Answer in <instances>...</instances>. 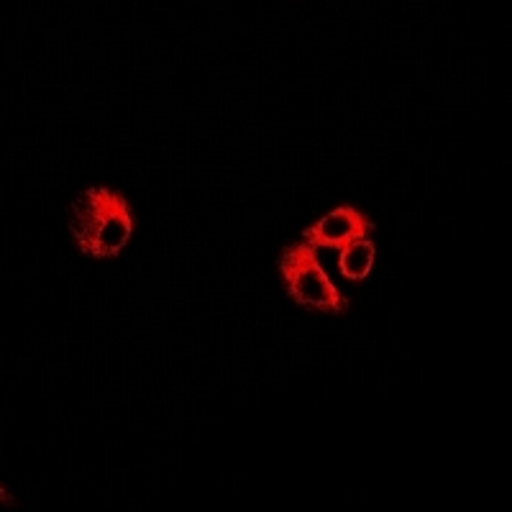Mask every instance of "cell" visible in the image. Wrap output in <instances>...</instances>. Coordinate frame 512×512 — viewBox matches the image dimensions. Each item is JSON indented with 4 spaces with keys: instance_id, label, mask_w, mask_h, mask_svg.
<instances>
[{
    "instance_id": "cell-1",
    "label": "cell",
    "mask_w": 512,
    "mask_h": 512,
    "mask_svg": "<svg viewBox=\"0 0 512 512\" xmlns=\"http://www.w3.org/2000/svg\"><path fill=\"white\" fill-rule=\"evenodd\" d=\"M67 226L82 254L113 259L134 236V210L126 195L111 187H88L67 210Z\"/></svg>"
},
{
    "instance_id": "cell-2",
    "label": "cell",
    "mask_w": 512,
    "mask_h": 512,
    "mask_svg": "<svg viewBox=\"0 0 512 512\" xmlns=\"http://www.w3.org/2000/svg\"><path fill=\"white\" fill-rule=\"evenodd\" d=\"M277 264L287 295L295 305L333 315H344L349 310V297H344V292L333 285L313 246L295 241L282 249Z\"/></svg>"
},
{
    "instance_id": "cell-3",
    "label": "cell",
    "mask_w": 512,
    "mask_h": 512,
    "mask_svg": "<svg viewBox=\"0 0 512 512\" xmlns=\"http://www.w3.org/2000/svg\"><path fill=\"white\" fill-rule=\"evenodd\" d=\"M374 231V221L364 216L354 205H338L331 213L315 221L303 231V241L318 249H346L359 239H369Z\"/></svg>"
},
{
    "instance_id": "cell-4",
    "label": "cell",
    "mask_w": 512,
    "mask_h": 512,
    "mask_svg": "<svg viewBox=\"0 0 512 512\" xmlns=\"http://www.w3.org/2000/svg\"><path fill=\"white\" fill-rule=\"evenodd\" d=\"M374 256H377V246L372 239H359L354 244H349L346 249H341L338 256V269L344 274L346 280L361 282L367 280L369 272L374 267Z\"/></svg>"
}]
</instances>
